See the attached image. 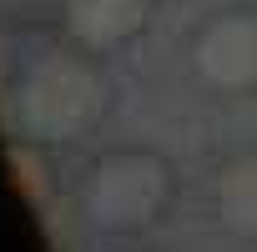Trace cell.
Instances as JSON below:
<instances>
[{"label":"cell","instance_id":"6da1fadb","mask_svg":"<svg viewBox=\"0 0 257 252\" xmlns=\"http://www.w3.org/2000/svg\"><path fill=\"white\" fill-rule=\"evenodd\" d=\"M106 111H111V81L101 71V56L71 41L31 56L11 86V121L36 147L86 142Z\"/></svg>","mask_w":257,"mask_h":252},{"label":"cell","instance_id":"7a4b0ae2","mask_svg":"<svg viewBox=\"0 0 257 252\" xmlns=\"http://www.w3.org/2000/svg\"><path fill=\"white\" fill-rule=\"evenodd\" d=\"M177 167L152 147H111L101 152L76 192V212L101 237H142L157 232L177 207Z\"/></svg>","mask_w":257,"mask_h":252},{"label":"cell","instance_id":"3957f363","mask_svg":"<svg viewBox=\"0 0 257 252\" xmlns=\"http://www.w3.org/2000/svg\"><path fill=\"white\" fill-rule=\"evenodd\" d=\"M187 61L207 96H222V101L257 96V11L252 6L212 11L192 31Z\"/></svg>","mask_w":257,"mask_h":252},{"label":"cell","instance_id":"277c9868","mask_svg":"<svg viewBox=\"0 0 257 252\" xmlns=\"http://www.w3.org/2000/svg\"><path fill=\"white\" fill-rule=\"evenodd\" d=\"M152 11H157V0H61L56 21H61V41L91 56H111L147 36Z\"/></svg>","mask_w":257,"mask_h":252},{"label":"cell","instance_id":"5b68a950","mask_svg":"<svg viewBox=\"0 0 257 252\" xmlns=\"http://www.w3.org/2000/svg\"><path fill=\"white\" fill-rule=\"evenodd\" d=\"M212 217L227 237L257 242V147L232 152L212 172Z\"/></svg>","mask_w":257,"mask_h":252}]
</instances>
